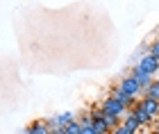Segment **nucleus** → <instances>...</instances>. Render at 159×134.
<instances>
[{
  "instance_id": "13",
  "label": "nucleus",
  "mask_w": 159,
  "mask_h": 134,
  "mask_svg": "<svg viewBox=\"0 0 159 134\" xmlns=\"http://www.w3.org/2000/svg\"><path fill=\"white\" fill-rule=\"evenodd\" d=\"M148 52L152 55V57H157V59H159V39H157V41H152V43L148 46Z\"/></svg>"
},
{
  "instance_id": "1",
  "label": "nucleus",
  "mask_w": 159,
  "mask_h": 134,
  "mask_svg": "<svg viewBox=\"0 0 159 134\" xmlns=\"http://www.w3.org/2000/svg\"><path fill=\"white\" fill-rule=\"evenodd\" d=\"M141 123H139V118H136L132 114V109H127V114L123 116V123L118 125L116 130H111L114 134H136V132H141Z\"/></svg>"
},
{
  "instance_id": "12",
  "label": "nucleus",
  "mask_w": 159,
  "mask_h": 134,
  "mask_svg": "<svg viewBox=\"0 0 159 134\" xmlns=\"http://www.w3.org/2000/svg\"><path fill=\"white\" fill-rule=\"evenodd\" d=\"M143 96H150V98H155V100H159V80L157 77L150 82L148 89H143Z\"/></svg>"
},
{
  "instance_id": "7",
  "label": "nucleus",
  "mask_w": 159,
  "mask_h": 134,
  "mask_svg": "<svg viewBox=\"0 0 159 134\" xmlns=\"http://www.w3.org/2000/svg\"><path fill=\"white\" fill-rule=\"evenodd\" d=\"M129 75H132L134 80L139 82V87H141V89H148V87H150V82L155 80V75H152V73H146V70H141L139 66L129 68Z\"/></svg>"
},
{
  "instance_id": "6",
  "label": "nucleus",
  "mask_w": 159,
  "mask_h": 134,
  "mask_svg": "<svg viewBox=\"0 0 159 134\" xmlns=\"http://www.w3.org/2000/svg\"><path fill=\"white\" fill-rule=\"evenodd\" d=\"M118 87H120L123 91H125V93H129V96H136V98H141V96H143V89L139 87V82H136V80H134V77H132V75H127V77H123V80H120V84H118Z\"/></svg>"
},
{
  "instance_id": "8",
  "label": "nucleus",
  "mask_w": 159,
  "mask_h": 134,
  "mask_svg": "<svg viewBox=\"0 0 159 134\" xmlns=\"http://www.w3.org/2000/svg\"><path fill=\"white\" fill-rule=\"evenodd\" d=\"M109 96H114L116 100H120L123 105H125V107H134V105L139 102V98H136V96L125 93V91H123L120 87H111V93H109Z\"/></svg>"
},
{
  "instance_id": "10",
  "label": "nucleus",
  "mask_w": 159,
  "mask_h": 134,
  "mask_svg": "<svg viewBox=\"0 0 159 134\" xmlns=\"http://www.w3.org/2000/svg\"><path fill=\"white\" fill-rule=\"evenodd\" d=\"M25 132H27V134H48V132H50L48 121H34V123H30V125L25 127Z\"/></svg>"
},
{
  "instance_id": "4",
  "label": "nucleus",
  "mask_w": 159,
  "mask_h": 134,
  "mask_svg": "<svg viewBox=\"0 0 159 134\" xmlns=\"http://www.w3.org/2000/svg\"><path fill=\"white\" fill-rule=\"evenodd\" d=\"M139 100H141V98H139ZM129 109H132V114H134L136 118H139L141 127H152V125H155V121H157V118H155V116H150L148 111L141 107V102H136L134 107H129Z\"/></svg>"
},
{
  "instance_id": "11",
  "label": "nucleus",
  "mask_w": 159,
  "mask_h": 134,
  "mask_svg": "<svg viewBox=\"0 0 159 134\" xmlns=\"http://www.w3.org/2000/svg\"><path fill=\"white\" fill-rule=\"evenodd\" d=\"M57 134H82V125H80V121H70L68 125L57 130Z\"/></svg>"
},
{
  "instance_id": "3",
  "label": "nucleus",
  "mask_w": 159,
  "mask_h": 134,
  "mask_svg": "<svg viewBox=\"0 0 159 134\" xmlns=\"http://www.w3.org/2000/svg\"><path fill=\"white\" fill-rule=\"evenodd\" d=\"M70 121H75V114H73V111H64V114H57V116L50 118V121H48V127H50V132H57L59 127L68 125Z\"/></svg>"
},
{
  "instance_id": "9",
  "label": "nucleus",
  "mask_w": 159,
  "mask_h": 134,
  "mask_svg": "<svg viewBox=\"0 0 159 134\" xmlns=\"http://www.w3.org/2000/svg\"><path fill=\"white\" fill-rule=\"evenodd\" d=\"M141 107L148 111L150 116H155V118H159V100H155V98H150V96H141Z\"/></svg>"
},
{
  "instance_id": "2",
  "label": "nucleus",
  "mask_w": 159,
  "mask_h": 134,
  "mask_svg": "<svg viewBox=\"0 0 159 134\" xmlns=\"http://www.w3.org/2000/svg\"><path fill=\"white\" fill-rule=\"evenodd\" d=\"M100 107H102L105 114H116V116H125V114H127V109H129V107H125V105H123L120 100H116L114 96H109L102 105H100Z\"/></svg>"
},
{
  "instance_id": "15",
  "label": "nucleus",
  "mask_w": 159,
  "mask_h": 134,
  "mask_svg": "<svg viewBox=\"0 0 159 134\" xmlns=\"http://www.w3.org/2000/svg\"><path fill=\"white\" fill-rule=\"evenodd\" d=\"M155 77H157V80H159V73H157V75H155Z\"/></svg>"
},
{
  "instance_id": "14",
  "label": "nucleus",
  "mask_w": 159,
  "mask_h": 134,
  "mask_svg": "<svg viewBox=\"0 0 159 134\" xmlns=\"http://www.w3.org/2000/svg\"><path fill=\"white\" fill-rule=\"evenodd\" d=\"M152 132H157V134H159V118H157V121H155V125H152Z\"/></svg>"
},
{
  "instance_id": "5",
  "label": "nucleus",
  "mask_w": 159,
  "mask_h": 134,
  "mask_svg": "<svg viewBox=\"0 0 159 134\" xmlns=\"http://www.w3.org/2000/svg\"><path fill=\"white\" fill-rule=\"evenodd\" d=\"M139 66L141 70H146V73H152V75H157L159 73V59L157 57H152L150 52H146L143 57H139Z\"/></svg>"
}]
</instances>
